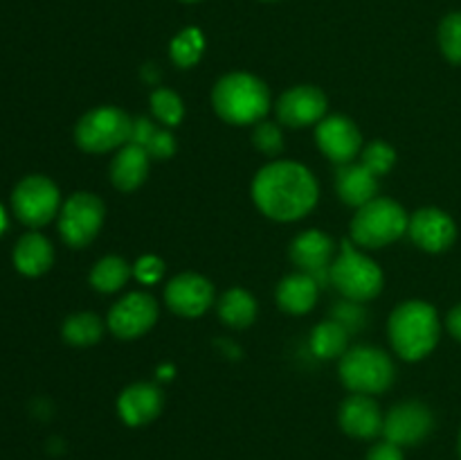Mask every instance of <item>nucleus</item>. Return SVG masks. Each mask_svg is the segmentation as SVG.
<instances>
[{
    "mask_svg": "<svg viewBox=\"0 0 461 460\" xmlns=\"http://www.w3.org/2000/svg\"><path fill=\"white\" fill-rule=\"evenodd\" d=\"M387 334L396 354L405 361H421L439 343V316L430 302L405 300L392 311Z\"/></svg>",
    "mask_w": 461,
    "mask_h": 460,
    "instance_id": "2",
    "label": "nucleus"
},
{
    "mask_svg": "<svg viewBox=\"0 0 461 460\" xmlns=\"http://www.w3.org/2000/svg\"><path fill=\"white\" fill-rule=\"evenodd\" d=\"M131 275H133V266L124 257L106 255L95 262L93 271H90V284L99 293H115L129 282Z\"/></svg>",
    "mask_w": 461,
    "mask_h": 460,
    "instance_id": "25",
    "label": "nucleus"
},
{
    "mask_svg": "<svg viewBox=\"0 0 461 460\" xmlns=\"http://www.w3.org/2000/svg\"><path fill=\"white\" fill-rule=\"evenodd\" d=\"M106 216V207L99 197L77 192L63 203L59 212V233L70 248H84L99 235Z\"/></svg>",
    "mask_w": 461,
    "mask_h": 460,
    "instance_id": "9",
    "label": "nucleus"
},
{
    "mask_svg": "<svg viewBox=\"0 0 461 460\" xmlns=\"http://www.w3.org/2000/svg\"><path fill=\"white\" fill-rule=\"evenodd\" d=\"M320 284L313 275L309 273H293L286 275L282 282L277 284V305L279 309L288 311V314H306L318 302Z\"/></svg>",
    "mask_w": 461,
    "mask_h": 460,
    "instance_id": "22",
    "label": "nucleus"
},
{
    "mask_svg": "<svg viewBox=\"0 0 461 460\" xmlns=\"http://www.w3.org/2000/svg\"><path fill=\"white\" fill-rule=\"evenodd\" d=\"M315 140L329 161L347 165L354 161L363 144V135L354 120L345 115H329L315 124Z\"/></svg>",
    "mask_w": 461,
    "mask_h": 460,
    "instance_id": "14",
    "label": "nucleus"
},
{
    "mask_svg": "<svg viewBox=\"0 0 461 460\" xmlns=\"http://www.w3.org/2000/svg\"><path fill=\"white\" fill-rule=\"evenodd\" d=\"M268 3H273V0H268Z\"/></svg>",
    "mask_w": 461,
    "mask_h": 460,
    "instance_id": "40",
    "label": "nucleus"
},
{
    "mask_svg": "<svg viewBox=\"0 0 461 460\" xmlns=\"http://www.w3.org/2000/svg\"><path fill=\"white\" fill-rule=\"evenodd\" d=\"M149 153L133 143H126L111 162V180L120 192H133L149 176Z\"/></svg>",
    "mask_w": 461,
    "mask_h": 460,
    "instance_id": "20",
    "label": "nucleus"
},
{
    "mask_svg": "<svg viewBox=\"0 0 461 460\" xmlns=\"http://www.w3.org/2000/svg\"><path fill=\"white\" fill-rule=\"evenodd\" d=\"M216 311H219V318L223 320L228 327L243 329L248 325L255 323L257 318V300L250 291L246 289H228L223 296L216 302Z\"/></svg>",
    "mask_w": 461,
    "mask_h": 460,
    "instance_id": "23",
    "label": "nucleus"
},
{
    "mask_svg": "<svg viewBox=\"0 0 461 460\" xmlns=\"http://www.w3.org/2000/svg\"><path fill=\"white\" fill-rule=\"evenodd\" d=\"M151 111L165 126H178L185 117V104L178 93L169 88H156L151 93Z\"/></svg>",
    "mask_w": 461,
    "mask_h": 460,
    "instance_id": "29",
    "label": "nucleus"
},
{
    "mask_svg": "<svg viewBox=\"0 0 461 460\" xmlns=\"http://www.w3.org/2000/svg\"><path fill=\"white\" fill-rule=\"evenodd\" d=\"M183 3H198V0H183Z\"/></svg>",
    "mask_w": 461,
    "mask_h": 460,
    "instance_id": "39",
    "label": "nucleus"
},
{
    "mask_svg": "<svg viewBox=\"0 0 461 460\" xmlns=\"http://www.w3.org/2000/svg\"><path fill=\"white\" fill-rule=\"evenodd\" d=\"M435 427V415L423 401H401L383 418V436L399 446L426 440Z\"/></svg>",
    "mask_w": 461,
    "mask_h": 460,
    "instance_id": "11",
    "label": "nucleus"
},
{
    "mask_svg": "<svg viewBox=\"0 0 461 460\" xmlns=\"http://www.w3.org/2000/svg\"><path fill=\"white\" fill-rule=\"evenodd\" d=\"M394 162H396L394 147H390V144L383 143V140H374V143H369L367 147H365L363 165L367 167L372 174L385 176L387 171L394 167Z\"/></svg>",
    "mask_w": 461,
    "mask_h": 460,
    "instance_id": "31",
    "label": "nucleus"
},
{
    "mask_svg": "<svg viewBox=\"0 0 461 460\" xmlns=\"http://www.w3.org/2000/svg\"><path fill=\"white\" fill-rule=\"evenodd\" d=\"M333 287L354 302H367L383 289V271L372 257L360 253L351 242H342V251L329 266Z\"/></svg>",
    "mask_w": 461,
    "mask_h": 460,
    "instance_id": "5",
    "label": "nucleus"
},
{
    "mask_svg": "<svg viewBox=\"0 0 461 460\" xmlns=\"http://www.w3.org/2000/svg\"><path fill=\"white\" fill-rule=\"evenodd\" d=\"M459 458H461V431H459Z\"/></svg>",
    "mask_w": 461,
    "mask_h": 460,
    "instance_id": "38",
    "label": "nucleus"
},
{
    "mask_svg": "<svg viewBox=\"0 0 461 460\" xmlns=\"http://www.w3.org/2000/svg\"><path fill=\"white\" fill-rule=\"evenodd\" d=\"M165 302L174 314L196 318L214 305V287L198 273H180L165 287Z\"/></svg>",
    "mask_w": 461,
    "mask_h": 460,
    "instance_id": "13",
    "label": "nucleus"
},
{
    "mask_svg": "<svg viewBox=\"0 0 461 460\" xmlns=\"http://www.w3.org/2000/svg\"><path fill=\"white\" fill-rule=\"evenodd\" d=\"M367 460H403V449L390 440L376 442V445L367 451Z\"/></svg>",
    "mask_w": 461,
    "mask_h": 460,
    "instance_id": "35",
    "label": "nucleus"
},
{
    "mask_svg": "<svg viewBox=\"0 0 461 460\" xmlns=\"http://www.w3.org/2000/svg\"><path fill=\"white\" fill-rule=\"evenodd\" d=\"M327 95L318 88V86L302 84L293 86L291 90L277 99V120L282 124L291 126V129H300V126L318 124L327 115Z\"/></svg>",
    "mask_w": 461,
    "mask_h": 460,
    "instance_id": "12",
    "label": "nucleus"
},
{
    "mask_svg": "<svg viewBox=\"0 0 461 460\" xmlns=\"http://www.w3.org/2000/svg\"><path fill=\"white\" fill-rule=\"evenodd\" d=\"M205 52V36L198 27H185L171 39L169 57L178 68H192L201 61Z\"/></svg>",
    "mask_w": 461,
    "mask_h": 460,
    "instance_id": "28",
    "label": "nucleus"
},
{
    "mask_svg": "<svg viewBox=\"0 0 461 460\" xmlns=\"http://www.w3.org/2000/svg\"><path fill=\"white\" fill-rule=\"evenodd\" d=\"M133 117L115 106H99L79 117L75 143L88 153H106L122 149L131 140Z\"/></svg>",
    "mask_w": 461,
    "mask_h": 460,
    "instance_id": "7",
    "label": "nucleus"
},
{
    "mask_svg": "<svg viewBox=\"0 0 461 460\" xmlns=\"http://www.w3.org/2000/svg\"><path fill=\"white\" fill-rule=\"evenodd\" d=\"M54 262V248L41 233L32 230L25 233L16 242L14 248V266L18 273L27 275V278H39L45 271H50Z\"/></svg>",
    "mask_w": 461,
    "mask_h": 460,
    "instance_id": "21",
    "label": "nucleus"
},
{
    "mask_svg": "<svg viewBox=\"0 0 461 460\" xmlns=\"http://www.w3.org/2000/svg\"><path fill=\"white\" fill-rule=\"evenodd\" d=\"M252 143H255V147L259 149L261 153H266V156H277V153L284 149L282 131H279V126L273 124V122L261 120L259 124L255 126Z\"/></svg>",
    "mask_w": 461,
    "mask_h": 460,
    "instance_id": "32",
    "label": "nucleus"
},
{
    "mask_svg": "<svg viewBox=\"0 0 461 460\" xmlns=\"http://www.w3.org/2000/svg\"><path fill=\"white\" fill-rule=\"evenodd\" d=\"M336 192L347 206L360 207L376 198L378 176L372 174L363 162H347L336 171Z\"/></svg>",
    "mask_w": 461,
    "mask_h": 460,
    "instance_id": "19",
    "label": "nucleus"
},
{
    "mask_svg": "<svg viewBox=\"0 0 461 460\" xmlns=\"http://www.w3.org/2000/svg\"><path fill=\"white\" fill-rule=\"evenodd\" d=\"M61 206L59 188L43 174L25 176L12 192L14 215L30 228H41L57 216Z\"/></svg>",
    "mask_w": 461,
    "mask_h": 460,
    "instance_id": "8",
    "label": "nucleus"
},
{
    "mask_svg": "<svg viewBox=\"0 0 461 460\" xmlns=\"http://www.w3.org/2000/svg\"><path fill=\"white\" fill-rule=\"evenodd\" d=\"M162 273H165V264L156 255L140 257L133 266V275L144 284H156L162 278Z\"/></svg>",
    "mask_w": 461,
    "mask_h": 460,
    "instance_id": "33",
    "label": "nucleus"
},
{
    "mask_svg": "<svg viewBox=\"0 0 461 460\" xmlns=\"http://www.w3.org/2000/svg\"><path fill=\"white\" fill-rule=\"evenodd\" d=\"M61 334H63V341L70 343V345H77V347L95 345V343L102 338L104 323L97 314L79 311V314H72L63 320Z\"/></svg>",
    "mask_w": 461,
    "mask_h": 460,
    "instance_id": "27",
    "label": "nucleus"
},
{
    "mask_svg": "<svg viewBox=\"0 0 461 460\" xmlns=\"http://www.w3.org/2000/svg\"><path fill=\"white\" fill-rule=\"evenodd\" d=\"M408 235L423 251L444 253L455 244L457 225L439 207H421L410 216Z\"/></svg>",
    "mask_w": 461,
    "mask_h": 460,
    "instance_id": "15",
    "label": "nucleus"
},
{
    "mask_svg": "<svg viewBox=\"0 0 461 460\" xmlns=\"http://www.w3.org/2000/svg\"><path fill=\"white\" fill-rule=\"evenodd\" d=\"M162 406H165V397L160 388L147 382L131 383L117 397V413L122 422L129 427H144L153 422L162 413Z\"/></svg>",
    "mask_w": 461,
    "mask_h": 460,
    "instance_id": "16",
    "label": "nucleus"
},
{
    "mask_svg": "<svg viewBox=\"0 0 461 460\" xmlns=\"http://www.w3.org/2000/svg\"><path fill=\"white\" fill-rule=\"evenodd\" d=\"M396 370L390 354L381 347H351L340 359V379L351 392L378 395L394 383Z\"/></svg>",
    "mask_w": 461,
    "mask_h": 460,
    "instance_id": "6",
    "label": "nucleus"
},
{
    "mask_svg": "<svg viewBox=\"0 0 461 460\" xmlns=\"http://www.w3.org/2000/svg\"><path fill=\"white\" fill-rule=\"evenodd\" d=\"M439 48L450 63L461 66V12L444 16L439 25Z\"/></svg>",
    "mask_w": 461,
    "mask_h": 460,
    "instance_id": "30",
    "label": "nucleus"
},
{
    "mask_svg": "<svg viewBox=\"0 0 461 460\" xmlns=\"http://www.w3.org/2000/svg\"><path fill=\"white\" fill-rule=\"evenodd\" d=\"M363 318H365L363 309H360L358 302H354V300H347V302H342V305L333 307V320H338L340 325H345L349 332L351 329L360 327V325H363Z\"/></svg>",
    "mask_w": 461,
    "mask_h": 460,
    "instance_id": "34",
    "label": "nucleus"
},
{
    "mask_svg": "<svg viewBox=\"0 0 461 460\" xmlns=\"http://www.w3.org/2000/svg\"><path fill=\"white\" fill-rule=\"evenodd\" d=\"M448 329L457 341H461V305L455 307L448 314Z\"/></svg>",
    "mask_w": 461,
    "mask_h": 460,
    "instance_id": "36",
    "label": "nucleus"
},
{
    "mask_svg": "<svg viewBox=\"0 0 461 460\" xmlns=\"http://www.w3.org/2000/svg\"><path fill=\"white\" fill-rule=\"evenodd\" d=\"M5 230H7V212H5V207L0 206V237H3Z\"/></svg>",
    "mask_w": 461,
    "mask_h": 460,
    "instance_id": "37",
    "label": "nucleus"
},
{
    "mask_svg": "<svg viewBox=\"0 0 461 460\" xmlns=\"http://www.w3.org/2000/svg\"><path fill=\"white\" fill-rule=\"evenodd\" d=\"M333 251H336V244H333V239L327 233H322V230H306V233H300L293 239L288 255H291L293 264L302 273H309L318 280L320 273H329Z\"/></svg>",
    "mask_w": 461,
    "mask_h": 460,
    "instance_id": "17",
    "label": "nucleus"
},
{
    "mask_svg": "<svg viewBox=\"0 0 461 460\" xmlns=\"http://www.w3.org/2000/svg\"><path fill=\"white\" fill-rule=\"evenodd\" d=\"M129 143L142 147L149 158H156V161H167L176 153L174 135L167 129H158L149 117H135Z\"/></svg>",
    "mask_w": 461,
    "mask_h": 460,
    "instance_id": "24",
    "label": "nucleus"
},
{
    "mask_svg": "<svg viewBox=\"0 0 461 460\" xmlns=\"http://www.w3.org/2000/svg\"><path fill=\"white\" fill-rule=\"evenodd\" d=\"M156 320H158L156 298L147 291H133L111 307L106 323H108V329H111L117 338L133 341V338L147 334L149 329L156 325Z\"/></svg>",
    "mask_w": 461,
    "mask_h": 460,
    "instance_id": "10",
    "label": "nucleus"
},
{
    "mask_svg": "<svg viewBox=\"0 0 461 460\" xmlns=\"http://www.w3.org/2000/svg\"><path fill=\"white\" fill-rule=\"evenodd\" d=\"M410 216L394 198L376 197L358 207L351 219V239L358 246L381 248L408 233Z\"/></svg>",
    "mask_w": 461,
    "mask_h": 460,
    "instance_id": "4",
    "label": "nucleus"
},
{
    "mask_svg": "<svg viewBox=\"0 0 461 460\" xmlns=\"http://www.w3.org/2000/svg\"><path fill=\"white\" fill-rule=\"evenodd\" d=\"M347 343H349V329L333 318L315 325L313 332H311V350L320 359L342 356L347 352Z\"/></svg>",
    "mask_w": 461,
    "mask_h": 460,
    "instance_id": "26",
    "label": "nucleus"
},
{
    "mask_svg": "<svg viewBox=\"0 0 461 460\" xmlns=\"http://www.w3.org/2000/svg\"><path fill=\"white\" fill-rule=\"evenodd\" d=\"M252 198L268 219L297 221L318 203V180L300 162L275 161L257 171Z\"/></svg>",
    "mask_w": 461,
    "mask_h": 460,
    "instance_id": "1",
    "label": "nucleus"
},
{
    "mask_svg": "<svg viewBox=\"0 0 461 460\" xmlns=\"http://www.w3.org/2000/svg\"><path fill=\"white\" fill-rule=\"evenodd\" d=\"M212 106L228 124H255L268 113L270 90L250 72H230L216 81L212 90Z\"/></svg>",
    "mask_w": 461,
    "mask_h": 460,
    "instance_id": "3",
    "label": "nucleus"
},
{
    "mask_svg": "<svg viewBox=\"0 0 461 460\" xmlns=\"http://www.w3.org/2000/svg\"><path fill=\"white\" fill-rule=\"evenodd\" d=\"M338 422L347 436L358 437V440H372L378 433H383V415L372 395L354 392L347 397L338 413Z\"/></svg>",
    "mask_w": 461,
    "mask_h": 460,
    "instance_id": "18",
    "label": "nucleus"
}]
</instances>
